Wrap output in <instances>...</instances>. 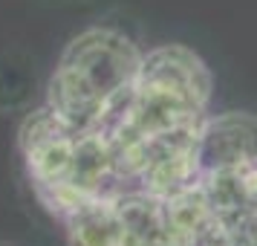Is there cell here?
<instances>
[{
    "label": "cell",
    "mask_w": 257,
    "mask_h": 246,
    "mask_svg": "<svg viewBox=\"0 0 257 246\" xmlns=\"http://www.w3.org/2000/svg\"><path fill=\"white\" fill-rule=\"evenodd\" d=\"M211 90L214 78L208 64L185 44H162L142 52L139 72L124 105L104 125L116 159L118 191H124L133 159L151 136L199 125L205 119Z\"/></svg>",
    "instance_id": "6da1fadb"
},
{
    "label": "cell",
    "mask_w": 257,
    "mask_h": 246,
    "mask_svg": "<svg viewBox=\"0 0 257 246\" xmlns=\"http://www.w3.org/2000/svg\"><path fill=\"white\" fill-rule=\"evenodd\" d=\"M142 64L133 38L90 26L64 47L47 87V107L75 133L104 128L124 105Z\"/></svg>",
    "instance_id": "7a4b0ae2"
},
{
    "label": "cell",
    "mask_w": 257,
    "mask_h": 246,
    "mask_svg": "<svg viewBox=\"0 0 257 246\" xmlns=\"http://www.w3.org/2000/svg\"><path fill=\"white\" fill-rule=\"evenodd\" d=\"M217 226L222 229V234L228 237L231 246H257V206L248 203L243 209L214 217Z\"/></svg>",
    "instance_id": "52a82bcc"
},
{
    "label": "cell",
    "mask_w": 257,
    "mask_h": 246,
    "mask_svg": "<svg viewBox=\"0 0 257 246\" xmlns=\"http://www.w3.org/2000/svg\"><path fill=\"white\" fill-rule=\"evenodd\" d=\"M202 125V122H199ZM199 125L165 130L145 142L133 159L127 186L139 188L156 197H174L185 188L199 183V153H197V136Z\"/></svg>",
    "instance_id": "277c9868"
},
{
    "label": "cell",
    "mask_w": 257,
    "mask_h": 246,
    "mask_svg": "<svg viewBox=\"0 0 257 246\" xmlns=\"http://www.w3.org/2000/svg\"><path fill=\"white\" fill-rule=\"evenodd\" d=\"M199 171H248L257 165V116L248 110H225L205 116L197 136Z\"/></svg>",
    "instance_id": "5b68a950"
},
{
    "label": "cell",
    "mask_w": 257,
    "mask_h": 246,
    "mask_svg": "<svg viewBox=\"0 0 257 246\" xmlns=\"http://www.w3.org/2000/svg\"><path fill=\"white\" fill-rule=\"evenodd\" d=\"M194 246H231V243H228V237L222 234V229L217 226V220H214L208 229H202V232L197 234Z\"/></svg>",
    "instance_id": "ba28073f"
},
{
    "label": "cell",
    "mask_w": 257,
    "mask_h": 246,
    "mask_svg": "<svg viewBox=\"0 0 257 246\" xmlns=\"http://www.w3.org/2000/svg\"><path fill=\"white\" fill-rule=\"evenodd\" d=\"M61 220L67 226L70 246H124V232H121L113 194L84 200L81 206L70 209Z\"/></svg>",
    "instance_id": "8992f818"
},
{
    "label": "cell",
    "mask_w": 257,
    "mask_h": 246,
    "mask_svg": "<svg viewBox=\"0 0 257 246\" xmlns=\"http://www.w3.org/2000/svg\"><path fill=\"white\" fill-rule=\"evenodd\" d=\"M245 186H248V197H251V203L257 206V165H251V168L245 171Z\"/></svg>",
    "instance_id": "9c48e42d"
},
{
    "label": "cell",
    "mask_w": 257,
    "mask_h": 246,
    "mask_svg": "<svg viewBox=\"0 0 257 246\" xmlns=\"http://www.w3.org/2000/svg\"><path fill=\"white\" fill-rule=\"evenodd\" d=\"M0 246H9V243H0Z\"/></svg>",
    "instance_id": "30bf717a"
},
{
    "label": "cell",
    "mask_w": 257,
    "mask_h": 246,
    "mask_svg": "<svg viewBox=\"0 0 257 246\" xmlns=\"http://www.w3.org/2000/svg\"><path fill=\"white\" fill-rule=\"evenodd\" d=\"M78 133L70 130L49 107L32 110L18 130V145L24 153L26 174L32 188L52 214L64 217L75 206L70 191Z\"/></svg>",
    "instance_id": "3957f363"
}]
</instances>
